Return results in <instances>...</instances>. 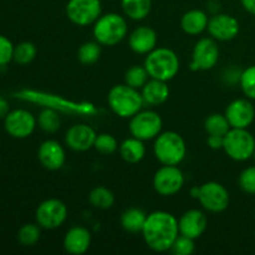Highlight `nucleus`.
<instances>
[{"label": "nucleus", "instance_id": "1", "mask_svg": "<svg viewBox=\"0 0 255 255\" xmlns=\"http://www.w3.org/2000/svg\"><path fill=\"white\" fill-rule=\"evenodd\" d=\"M141 233L149 249L163 253L171 251L174 241L179 236L178 221L168 212L156 211L147 216Z\"/></svg>", "mask_w": 255, "mask_h": 255}, {"label": "nucleus", "instance_id": "2", "mask_svg": "<svg viewBox=\"0 0 255 255\" xmlns=\"http://www.w3.org/2000/svg\"><path fill=\"white\" fill-rule=\"evenodd\" d=\"M107 102L111 111L121 119H131L144 105L141 92L126 84L112 87L107 95Z\"/></svg>", "mask_w": 255, "mask_h": 255}, {"label": "nucleus", "instance_id": "3", "mask_svg": "<svg viewBox=\"0 0 255 255\" xmlns=\"http://www.w3.org/2000/svg\"><path fill=\"white\" fill-rule=\"evenodd\" d=\"M146 67L151 79L161 81H171L179 71V57L168 47H156L144 59Z\"/></svg>", "mask_w": 255, "mask_h": 255}, {"label": "nucleus", "instance_id": "4", "mask_svg": "<svg viewBox=\"0 0 255 255\" xmlns=\"http://www.w3.org/2000/svg\"><path fill=\"white\" fill-rule=\"evenodd\" d=\"M128 26L122 15L116 12L101 15L94 24L92 34L102 46H115L127 36Z\"/></svg>", "mask_w": 255, "mask_h": 255}, {"label": "nucleus", "instance_id": "5", "mask_svg": "<svg viewBox=\"0 0 255 255\" xmlns=\"http://www.w3.org/2000/svg\"><path fill=\"white\" fill-rule=\"evenodd\" d=\"M156 158L164 166H178L187 154V146L183 137L174 131L161 132L153 144Z\"/></svg>", "mask_w": 255, "mask_h": 255}, {"label": "nucleus", "instance_id": "6", "mask_svg": "<svg viewBox=\"0 0 255 255\" xmlns=\"http://www.w3.org/2000/svg\"><path fill=\"white\" fill-rule=\"evenodd\" d=\"M223 149L233 161H248L254 156L255 138L248 128H231L224 136Z\"/></svg>", "mask_w": 255, "mask_h": 255}, {"label": "nucleus", "instance_id": "7", "mask_svg": "<svg viewBox=\"0 0 255 255\" xmlns=\"http://www.w3.org/2000/svg\"><path fill=\"white\" fill-rule=\"evenodd\" d=\"M162 122L161 116L157 112L151 111H139L134 116L131 117L129 121V133L136 138L142 141H151L156 139L162 132Z\"/></svg>", "mask_w": 255, "mask_h": 255}, {"label": "nucleus", "instance_id": "8", "mask_svg": "<svg viewBox=\"0 0 255 255\" xmlns=\"http://www.w3.org/2000/svg\"><path fill=\"white\" fill-rule=\"evenodd\" d=\"M197 199L206 211L211 213H221L228 208L231 196L223 184L212 181L199 187Z\"/></svg>", "mask_w": 255, "mask_h": 255}, {"label": "nucleus", "instance_id": "9", "mask_svg": "<svg viewBox=\"0 0 255 255\" xmlns=\"http://www.w3.org/2000/svg\"><path fill=\"white\" fill-rule=\"evenodd\" d=\"M102 6L100 0H69L66 16L72 24L89 26L101 16Z\"/></svg>", "mask_w": 255, "mask_h": 255}, {"label": "nucleus", "instance_id": "10", "mask_svg": "<svg viewBox=\"0 0 255 255\" xmlns=\"http://www.w3.org/2000/svg\"><path fill=\"white\" fill-rule=\"evenodd\" d=\"M35 218H36V223L41 228L52 231L65 223L67 218V207L60 199H46L39 204Z\"/></svg>", "mask_w": 255, "mask_h": 255}, {"label": "nucleus", "instance_id": "11", "mask_svg": "<svg viewBox=\"0 0 255 255\" xmlns=\"http://www.w3.org/2000/svg\"><path fill=\"white\" fill-rule=\"evenodd\" d=\"M219 60V46L213 37H203L198 40L192 52V71L212 70Z\"/></svg>", "mask_w": 255, "mask_h": 255}, {"label": "nucleus", "instance_id": "12", "mask_svg": "<svg viewBox=\"0 0 255 255\" xmlns=\"http://www.w3.org/2000/svg\"><path fill=\"white\" fill-rule=\"evenodd\" d=\"M184 186V174L177 166H162L153 176V188L159 196L172 197Z\"/></svg>", "mask_w": 255, "mask_h": 255}, {"label": "nucleus", "instance_id": "13", "mask_svg": "<svg viewBox=\"0 0 255 255\" xmlns=\"http://www.w3.org/2000/svg\"><path fill=\"white\" fill-rule=\"evenodd\" d=\"M5 131L14 138H27L31 136L36 127V119L31 112L24 109L10 111L4 117Z\"/></svg>", "mask_w": 255, "mask_h": 255}, {"label": "nucleus", "instance_id": "14", "mask_svg": "<svg viewBox=\"0 0 255 255\" xmlns=\"http://www.w3.org/2000/svg\"><path fill=\"white\" fill-rule=\"evenodd\" d=\"M211 37L217 41H231L241 31L239 21L229 14H216L212 16L207 26Z\"/></svg>", "mask_w": 255, "mask_h": 255}, {"label": "nucleus", "instance_id": "15", "mask_svg": "<svg viewBox=\"0 0 255 255\" xmlns=\"http://www.w3.org/2000/svg\"><path fill=\"white\" fill-rule=\"evenodd\" d=\"M224 115L232 128H248L255 119L254 105L249 99L234 100L228 105Z\"/></svg>", "mask_w": 255, "mask_h": 255}, {"label": "nucleus", "instance_id": "16", "mask_svg": "<svg viewBox=\"0 0 255 255\" xmlns=\"http://www.w3.org/2000/svg\"><path fill=\"white\" fill-rule=\"evenodd\" d=\"M97 133L91 126L85 124L74 125L70 127L65 136V142L69 148L76 152H86L94 148Z\"/></svg>", "mask_w": 255, "mask_h": 255}, {"label": "nucleus", "instance_id": "17", "mask_svg": "<svg viewBox=\"0 0 255 255\" xmlns=\"http://www.w3.org/2000/svg\"><path fill=\"white\" fill-rule=\"evenodd\" d=\"M37 158L41 166L49 171H59L66 161L65 149L55 139H47L42 142L37 151Z\"/></svg>", "mask_w": 255, "mask_h": 255}, {"label": "nucleus", "instance_id": "18", "mask_svg": "<svg viewBox=\"0 0 255 255\" xmlns=\"http://www.w3.org/2000/svg\"><path fill=\"white\" fill-rule=\"evenodd\" d=\"M208 226L207 216L199 209H189L182 214L178 221L179 234L191 239H198Z\"/></svg>", "mask_w": 255, "mask_h": 255}, {"label": "nucleus", "instance_id": "19", "mask_svg": "<svg viewBox=\"0 0 255 255\" xmlns=\"http://www.w3.org/2000/svg\"><path fill=\"white\" fill-rule=\"evenodd\" d=\"M129 49L139 55H147L157 47V34L152 27L138 26L129 34Z\"/></svg>", "mask_w": 255, "mask_h": 255}, {"label": "nucleus", "instance_id": "20", "mask_svg": "<svg viewBox=\"0 0 255 255\" xmlns=\"http://www.w3.org/2000/svg\"><path fill=\"white\" fill-rule=\"evenodd\" d=\"M91 246V233L85 227H72L64 238V248L69 254L82 255Z\"/></svg>", "mask_w": 255, "mask_h": 255}, {"label": "nucleus", "instance_id": "21", "mask_svg": "<svg viewBox=\"0 0 255 255\" xmlns=\"http://www.w3.org/2000/svg\"><path fill=\"white\" fill-rule=\"evenodd\" d=\"M141 90L144 104L149 106H159L164 104L169 97L168 85L166 81L161 80L149 79Z\"/></svg>", "mask_w": 255, "mask_h": 255}, {"label": "nucleus", "instance_id": "22", "mask_svg": "<svg viewBox=\"0 0 255 255\" xmlns=\"http://www.w3.org/2000/svg\"><path fill=\"white\" fill-rule=\"evenodd\" d=\"M208 15L199 9H192L184 12L181 19V27L186 34L196 36L202 34L208 26Z\"/></svg>", "mask_w": 255, "mask_h": 255}, {"label": "nucleus", "instance_id": "23", "mask_svg": "<svg viewBox=\"0 0 255 255\" xmlns=\"http://www.w3.org/2000/svg\"><path fill=\"white\" fill-rule=\"evenodd\" d=\"M143 142L144 141L136 138L133 136L125 139L119 147L121 158L125 162L131 164H136L141 162L146 156V146H144Z\"/></svg>", "mask_w": 255, "mask_h": 255}, {"label": "nucleus", "instance_id": "24", "mask_svg": "<svg viewBox=\"0 0 255 255\" xmlns=\"http://www.w3.org/2000/svg\"><path fill=\"white\" fill-rule=\"evenodd\" d=\"M121 6L128 19L139 21L151 12L152 0H121Z\"/></svg>", "mask_w": 255, "mask_h": 255}, {"label": "nucleus", "instance_id": "25", "mask_svg": "<svg viewBox=\"0 0 255 255\" xmlns=\"http://www.w3.org/2000/svg\"><path fill=\"white\" fill-rule=\"evenodd\" d=\"M147 214L142 209L129 208L122 213L121 227L128 233H139L146 223Z\"/></svg>", "mask_w": 255, "mask_h": 255}, {"label": "nucleus", "instance_id": "26", "mask_svg": "<svg viewBox=\"0 0 255 255\" xmlns=\"http://www.w3.org/2000/svg\"><path fill=\"white\" fill-rule=\"evenodd\" d=\"M231 128L232 127L227 120L226 115L213 114L207 117L206 121H204V129L209 136L224 137Z\"/></svg>", "mask_w": 255, "mask_h": 255}, {"label": "nucleus", "instance_id": "27", "mask_svg": "<svg viewBox=\"0 0 255 255\" xmlns=\"http://www.w3.org/2000/svg\"><path fill=\"white\" fill-rule=\"evenodd\" d=\"M37 124L42 131L47 132V133H55L60 129L61 119H60V115L56 110H54L52 107H47L39 114Z\"/></svg>", "mask_w": 255, "mask_h": 255}, {"label": "nucleus", "instance_id": "28", "mask_svg": "<svg viewBox=\"0 0 255 255\" xmlns=\"http://www.w3.org/2000/svg\"><path fill=\"white\" fill-rule=\"evenodd\" d=\"M89 201L95 208L99 209H109L115 203V194L109 188L104 186L95 187L90 192Z\"/></svg>", "mask_w": 255, "mask_h": 255}, {"label": "nucleus", "instance_id": "29", "mask_svg": "<svg viewBox=\"0 0 255 255\" xmlns=\"http://www.w3.org/2000/svg\"><path fill=\"white\" fill-rule=\"evenodd\" d=\"M101 56V45L95 40V41H87L80 46L77 51L79 61L84 65H94L96 64Z\"/></svg>", "mask_w": 255, "mask_h": 255}, {"label": "nucleus", "instance_id": "30", "mask_svg": "<svg viewBox=\"0 0 255 255\" xmlns=\"http://www.w3.org/2000/svg\"><path fill=\"white\" fill-rule=\"evenodd\" d=\"M149 79L151 77H149L146 67L139 66V65L129 67L125 74V84L137 90H141Z\"/></svg>", "mask_w": 255, "mask_h": 255}, {"label": "nucleus", "instance_id": "31", "mask_svg": "<svg viewBox=\"0 0 255 255\" xmlns=\"http://www.w3.org/2000/svg\"><path fill=\"white\" fill-rule=\"evenodd\" d=\"M41 237V227L39 224H24L17 232V241L24 247H32L39 242Z\"/></svg>", "mask_w": 255, "mask_h": 255}, {"label": "nucleus", "instance_id": "32", "mask_svg": "<svg viewBox=\"0 0 255 255\" xmlns=\"http://www.w3.org/2000/svg\"><path fill=\"white\" fill-rule=\"evenodd\" d=\"M37 49L32 42L24 41L14 47V60L19 65H27L36 57Z\"/></svg>", "mask_w": 255, "mask_h": 255}, {"label": "nucleus", "instance_id": "33", "mask_svg": "<svg viewBox=\"0 0 255 255\" xmlns=\"http://www.w3.org/2000/svg\"><path fill=\"white\" fill-rule=\"evenodd\" d=\"M239 84L247 99L255 100V65L247 67L239 76Z\"/></svg>", "mask_w": 255, "mask_h": 255}, {"label": "nucleus", "instance_id": "34", "mask_svg": "<svg viewBox=\"0 0 255 255\" xmlns=\"http://www.w3.org/2000/svg\"><path fill=\"white\" fill-rule=\"evenodd\" d=\"M94 148L102 154H112L119 149L117 139L110 133H100L95 139Z\"/></svg>", "mask_w": 255, "mask_h": 255}, {"label": "nucleus", "instance_id": "35", "mask_svg": "<svg viewBox=\"0 0 255 255\" xmlns=\"http://www.w3.org/2000/svg\"><path fill=\"white\" fill-rule=\"evenodd\" d=\"M196 251V246H194V239L188 238L179 234L177 239L174 241L173 246H172L171 252L174 255H191Z\"/></svg>", "mask_w": 255, "mask_h": 255}, {"label": "nucleus", "instance_id": "36", "mask_svg": "<svg viewBox=\"0 0 255 255\" xmlns=\"http://www.w3.org/2000/svg\"><path fill=\"white\" fill-rule=\"evenodd\" d=\"M239 187L247 194H255V166L243 169L238 179Z\"/></svg>", "mask_w": 255, "mask_h": 255}, {"label": "nucleus", "instance_id": "37", "mask_svg": "<svg viewBox=\"0 0 255 255\" xmlns=\"http://www.w3.org/2000/svg\"><path fill=\"white\" fill-rule=\"evenodd\" d=\"M14 45L4 35H0V66L9 64L14 57Z\"/></svg>", "mask_w": 255, "mask_h": 255}, {"label": "nucleus", "instance_id": "38", "mask_svg": "<svg viewBox=\"0 0 255 255\" xmlns=\"http://www.w3.org/2000/svg\"><path fill=\"white\" fill-rule=\"evenodd\" d=\"M223 139L222 136H208L207 143L212 149H223Z\"/></svg>", "mask_w": 255, "mask_h": 255}, {"label": "nucleus", "instance_id": "39", "mask_svg": "<svg viewBox=\"0 0 255 255\" xmlns=\"http://www.w3.org/2000/svg\"><path fill=\"white\" fill-rule=\"evenodd\" d=\"M241 2L246 11H248L252 15H255V0H241Z\"/></svg>", "mask_w": 255, "mask_h": 255}, {"label": "nucleus", "instance_id": "40", "mask_svg": "<svg viewBox=\"0 0 255 255\" xmlns=\"http://www.w3.org/2000/svg\"><path fill=\"white\" fill-rule=\"evenodd\" d=\"M9 112V104L4 97L0 96V119H4Z\"/></svg>", "mask_w": 255, "mask_h": 255}, {"label": "nucleus", "instance_id": "41", "mask_svg": "<svg viewBox=\"0 0 255 255\" xmlns=\"http://www.w3.org/2000/svg\"><path fill=\"white\" fill-rule=\"evenodd\" d=\"M253 157H254V159H255V151H254V156Z\"/></svg>", "mask_w": 255, "mask_h": 255}]
</instances>
